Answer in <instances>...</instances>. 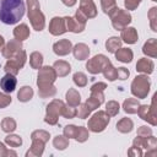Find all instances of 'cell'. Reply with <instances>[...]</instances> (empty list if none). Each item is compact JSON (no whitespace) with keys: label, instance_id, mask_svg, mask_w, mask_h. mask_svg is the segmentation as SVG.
<instances>
[{"label":"cell","instance_id":"cell-1","mask_svg":"<svg viewBox=\"0 0 157 157\" xmlns=\"http://www.w3.org/2000/svg\"><path fill=\"white\" fill-rule=\"evenodd\" d=\"M25 13L23 0H0V21L6 25L17 23Z\"/></svg>","mask_w":157,"mask_h":157},{"label":"cell","instance_id":"cell-2","mask_svg":"<svg viewBox=\"0 0 157 157\" xmlns=\"http://www.w3.org/2000/svg\"><path fill=\"white\" fill-rule=\"evenodd\" d=\"M15 86H16V80H15L12 76H10V75H6V76L1 80V87H2L6 92L13 91Z\"/></svg>","mask_w":157,"mask_h":157}]
</instances>
